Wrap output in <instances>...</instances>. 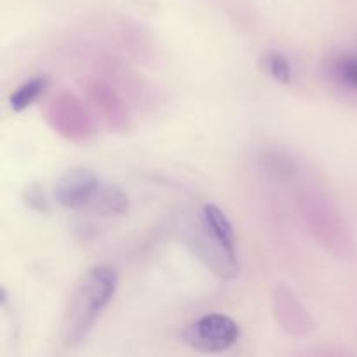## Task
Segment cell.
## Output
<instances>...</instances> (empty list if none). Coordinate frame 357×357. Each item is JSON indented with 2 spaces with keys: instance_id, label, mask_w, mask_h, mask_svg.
<instances>
[{
  "instance_id": "8fae6325",
  "label": "cell",
  "mask_w": 357,
  "mask_h": 357,
  "mask_svg": "<svg viewBox=\"0 0 357 357\" xmlns=\"http://www.w3.org/2000/svg\"><path fill=\"white\" fill-rule=\"evenodd\" d=\"M129 209V197L117 187L112 183H103L98 187L93 197L89 199L84 211H89L98 216H121L126 215Z\"/></svg>"
},
{
  "instance_id": "52a82bcc",
  "label": "cell",
  "mask_w": 357,
  "mask_h": 357,
  "mask_svg": "<svg viewBox=\"0 0 357 357\" xmlns=\"http://www.w3.org/2000/svg\"><path fill=\"white\" fill-rule=\"evenodd\" d=\"M272 310L279 326L293 337H307L316 330V319L300 302L298 296L284 284H278L272 293Z\"/></svg>"
},
{
  "instance_id": "7c38bea8",
  "label": "cell",
  "mask_w": 357,
  "mask_h": 357,
  "mask_svg": "<svg viewBox=\"0 0 357 357\" xmlns=\"http://www.w3.org/2000/svg\"><path fill=\"white\" fill-rule=\"evenodd\" d=\"M201 222L204 223L208 232L211 234L215 239H218L227 250L237 253L236 232H234V227L232 223H230L229 216L220 209V206L213 204V202H208V204L202 206Z\"/></svg>"
},
{
  "instance_id": "277c9868",
  "label": "cell",
  "mask_w": 357,
  "mask_h": 357,
  "mask_svg": "<svg viewBox=\"0 0 357 357\" xmlns=\"http://www.w3.org/2000/svg\"><path fill=\"white\" fill-rule=\"evenodd\" d=\"M241 328L227 314L211 312L201 316L181 331V340L202 354H220L236 345Z\"/></svg>"
},
{
  "instance_id": "7a4b0ae2",
  "label": "cell",
  "mask_w": 357,
  "mask_h": 357,
  "mask_svg": "<svg viewBox=\"0 0 357 357\" xmlns=\"http://www.w3.org/2000/svg\"><path fill=\"white\" fill-rule=\"evenodd\" d=\"M296 209L312 239L328 253L351 258L354 251L351 230L333 199L324 190L303 185L296 192Z\"/></svg>"
},
{
  "instance_id": "3957f363",
  "label": "cell",
  "mask_w": 357,
  "mask_h": 357,
  "mask_svg": "<svg viewBox=\"0 0 357 357\" xmlns=\"http://www.w3.org/2000/svg\"><path fill=\"white\" fill-rule=\"evenodd\" d=\"M44 117L52 131L68 142H87L96 135V121L89 107L68 91H61L49 100Z\"/></svg>"
},
{
  "instance_id": "ba28073f",
  "label": "cell",
  "mask_w": 357,
  "mask_h": 357,
  "mask_svg": "<svg viewBox=\"0 0 357 357\" xmlns=\"http://www.w3.org/2000/svg\"><path fill=\"white\" fill-rule=\"evenodd\" d=\"M100 185V176L89 167H70L56 178L54 199L66 209H84Z\"/></svg>"
},
{
  "instance_id": "5bb4252c",
  "label": "cell",
  "mask_w": 357,
  "mask_h": 357,
  "mask_svg": "<svg viewBox=\"0 0 357 357\" xmlns=\"http://www.w3.org/2000/svg\"><path fill=\"white\" fill-rule=\"evenodd\" d=\"M261 68L279 84H289L293 80V66L289 59L279 51H267L261 56Z\"/></svg>"
},
{
  "instance_id": "9c48e42d",
  "label": "cell",
  "mask_w": 357,
  "mask_h": 357,
  "mask_svg": "<svg viewBox=\"0 0 357 357\" xmlns=\"http://www.w3.org/2000/svg\"><path fill=\"white\" fill-rule=\"evenodd\" d=\"M324 79L337 93L357 96V52H338L326 59Z\"/></svg>"
},
{
  "instance_id": "4fadbf2b",
  "label": "cell",
  "mask_w": 357,
  "mask_h": 357,
  "mask_svg": "<svg viewBox=\"0 0 357 357\" xmlns=\"http://www.w3.org/2000/svg\"><path fill=\"white\" fill-rule=\"evenodd\" d=\"M49 86H51V77L47 73H38V75L30 77L24 80L23 84L16 87L9 96V107L10 110L21 114L31 105L37 103L45 93H47Z\"/></svg>"
},
{
  "instance_id": "30bf717a",
  "label": "cell",
  "mask_w": 357,
  "mask_h": 357,
  "mask_svg": "<svg viewBox=\"0 0 357 357\" xmlns=\"http://www.w3.org/2000/svg\"><path fill=\"white\" fill-rule=\"evenodd\" d=\"M258 166L264 171L265 176L278 183H291L300 174L296 159L284 150H264L258 157Z\"/></svg>"
},
{
  "instance_id": "2e32d148",
  "label": "cell",
  "mask_w": 357,
  "mask_h": 357,
  "mask_svg": "<svg viewBox=\"0 0 357 357\" xmlns=\"http://www.w3.org/2000/svg\"><path fill=\"white\" fill-rule=\"evenodd\" d=\"M307 357H310V356H307Z\"/></svg>"
},
{
  "instance_id": "6da1fadb",
  "label": "cell",
  "mask_w": 357,
  "mask_h": 357,
  "mask_svg": "<svg viewBox=\"0 0 357 357\" xmlns=\"http://www.w3.org/2000/svg\"><path fill=\"white\" fill-rule=\"evenodd\" d=\"M119 274L110 265L89 268L73 289L63 316V342L66 347L82 344L96 326L101 312L115 296Z\"/></svg>"
},
{
  "instance_id": "8992f818",
  "label": "cell",
  "mask_w": 357,
  "mask_h": 357,
  "mask_svg": "<svg viewBox=\"0 0 357 357\" xmlns=\"http://www.w3.org/2000/svg\"><path fill=\"white\" fill-rule=\"evenodd\" d=\"M86 94L91 107L98 112L101 121L110 131L128 132L132 126V115L124 94L112 82L101 79H91L86 82Z\"/></svg>"
},
{
  "instance_id": "9a60e30c",
  "label": "cell",
  "mask_w": 357,
  "mask_h": 357,
  "mask_svg": "<svg viewBox=\"0 0 357 357\" xmlns=\"http://www.w3.org/2000/svg\"><path fill=\"white\" fill-rule=\"evenodd\" d=\"M23 201L28 208L33 209V211L37 213H44L45 215V213H49V209H51L47 194H45L42 185H38L37 181H31V183H28L26 187L23 188Z\"/></svg>"
},
{
  "instance_id": "5b68a950",
  "label": "cell",
  "mask_w": 357,
  "mask_h": 357,
  "mask_svg": "<svg viewBox=\"0 0 357 357\" xmlns=\"http://www.w3.org/2000/svg\"><path fill=\"white\" fill-rule=\"evenodd\" d=\"M185 241L192 253L220 279H234L239 274V257L227 250L218 239L208 232L204 223L199 222L185 230Z\"/></svg>"
}]
</instances>
